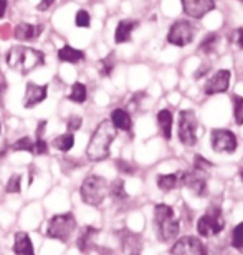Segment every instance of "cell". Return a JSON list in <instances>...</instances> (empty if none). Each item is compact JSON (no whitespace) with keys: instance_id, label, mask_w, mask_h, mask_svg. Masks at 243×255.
I'll use <instances>...</instances> for the list:
<instances>
[{"instance_id":"obj_1","label":"cell","mask_w":243,"mask_h":255,"mask_svg":"<svg viewBox=\"0 0 243 255\" xmlns=\"http://www.w3.org/2000/svg\"><path fill=\"white\" fill-rule=\"evenodd\" d=\"M116 132H118V129L113 126L109 120L101 121L98 128L94 129L93 136H91L88 147H86V156H88L89 161L99 162L109 156L111 144L116 139Z\"/></svg>"},{"instance_id":"obj_2","label":"cell","mask_w":243,"mask_h":255,"mask_svg":"<svg viewBox=\"0 0 243 255\" xmlns=\"http://www.w3.org/2000/svg\"><path fill=\"white\" fill-rule=\"evenodd\" d=\"M7 65L10 68L20 71L22 75H27L28 71L35 70L37 66L45 63V55L40 50L28 47H12L7 52Z\"/></svg>"},{"instance_id":"obj_3","label":"cell","mask_w":243,"mask_h":255,"mask_svg":"<svg viewBox=\"0 0 243 255\" xmlns=\"http://www.w3.org/2000/svg\"><path fill=\"white\" fill-rule=\"evenodd\" d=\"M154 224L158 227L159 239L162 242H169L177 237L180 224L177 221L174 209L167 204H158L154 209Z\"/></svg>"},{"instance_id":"obj_4","label":"cell","mask_w":243,"mask_h":255,"mask_svg":"<svg viewBox=\"0 0 243 255\" xmlns=\"http://www.w3.org/2000/svg\"><path fill=\"white\" fill-rule=\"evenodd\" d=\"M108 192H109L108 181H106L104 177L96 176V174H91L86 177V179L81 182V187H80L81 201L93 207H98L99 204H103L106 196H108Z\"/></svg>"},{"instance_id":"obj_5","label":"cell","mask_w":243,"mask_h":255,"mask_svg":"<svg viewBox=\"0 0 243 255\" xmlns=\"http://www.w3.org/2000/svg\"><path fill=\"white\" fill-rule=\"evenodd\" d=\"M75 229H77V219L72 212L57 214L48 221L47 236L55 241L68 242L75 234Z\"/></svg>"},{"instance_id":"obj_6","label":"cell","mask_w":243,"mask_h":255,"mask_svg":"<svg viewBox=\"0 0 243 255\" xmlns=\"http://www.w3.org/2000/svg\"><path fill=\"white\" fill-rule=\"evenodd\" d=\"M225 229V219L222 214V209L217 206H212L204 216L197 222V232L202 237H214L220 234Z\"/></svg>"},{"instance_id":"obj_7","label":"cell","mask_w":243,"mask_h":255,"mask_svg":"<svg viewBox=\"0 0 243 255\" xmlns=\"http://www.w3.org/2000/svg\"><path fill=\"white\" fill-rule=\"evenodd\" d=\"M179 141L190 147L197 142V116L194 111L184 110L179 115Z\"/></svg>"},{"instance_id":"obj_8","label":"cell","mask_w":243,"mask_h":255,"mask_svg":"<svg viewBox=\"0 0 243 255\" xmlns=\"http://www.w3.org/2000/svg\"><path fill=\"white\" fill-rule=\"evenodd\" d=\"M192 40H194V27H192L190 22H185V20H177L170 27L169 35H167V42L170 45H175V47H185Z\"/></svg>"},{"instance_id":"obj_9","label":"cell","mask_w":243,"mask_h":255,"mask_svg":"<svg viewBox=\"0 0 243 255\" xmlns=\"http://www.w3.org/2000/svg\"><path fill=\"white\" fill-rule=\"evenodd\" d=\"M170 255H207V249L197 237H180L170 249Z\"/></svg>"},{"instance_id":"obj_10","label":"cell","mask_w":243,"mask_h":255,"mask_svg":"<svg viewBox=\"0 0 243 255\" xmlns=\"http://www.w3.org/2000/svg\"><path fill=\"white\" fill-rule=\"evenodd\" d=\"M212 147L217 152H234L239 146L237 136L229 129H214L210 136Z\"/></svg>"},{"instance_id":"obj_11","label":"cell","mask_w":243,"mask_h":255,"mask_svg":"<svg viewBox=\"0 0 243 255\" xmlns=\"http://www.w3.org/2000/svg\"><path fill=\"white\" fill-rule=\"evenodd\" d=\"M230 85V71L229 70H219L207 80L204 86L205 95H217V93H225L229 90Z\"/></svg>"},{"instance_id":"obj_12","label":"cell","mask_w":243,"mask_h":255,"mask_svg":"<svg viewBox=\"0 0 243 255\" xmlns=\"http://www.w3.org/2000/svg\"><path fill=\"white\" fill-rule=\"evenodd\" d=\"M48 95L47 85H35L28 83L25 86V96H23V106L25 108H35L37 105L43 103Z\"/></svg>"},{"instance_id":"obj_13","label":"cell","mask_w":243,"mask_h":255,"mask_svg":"<svg viewBox=\"0 0 243 255\" xmlns=\"http://www.w3.org/2000/svg\"><path fill=\"white\" fill-rule=\"evenodd\" d=\"M184 12L192 18H202L215 8L214 0H182Z\"/></svg>"},{"instance_id":"obj_14","label":"cell","mask_w":243,"mask_h":255,"mask_svg":"<svg viewBox=\"0 0 243 255\" xmlns=\"http://www.w3.org/2000/svg\"><path fill=\"white\" fill-rule=\"evenodd\" d=\"M121 247H123L124 255H141L143 254V237L136 232L124 231L119 236Z\"/></svg>"},{"instance_id":"obj_15","label":"cell","mask_w":243,"mask_h":255,"mask_svg":"<svg viewBox=\"0 0 243 255\" xmlns=\"http://www.w3.org/2000/svg\"><path fill=\"white\" fill-rule=\"evenodd\" d=\"M180 186L190 189L195 196L207 194V181L197 172H180Z\"/></svg>"},{"instance_id":"obj_16","label":"cell","mask_w":243,"mask_h":255,"mask_svg":"<svg viewBox=\"0 0 243 255\" xmlns=\"http://www.w3.org/2000/svg\"><path fill=\"white\" fill-rule=\"evenodd\" d=\"M99 236V231L91 226H86L83 231H81L78 241H77V247L80 252L83 254H89L91 251L98 249V244H96V239Z\"/></svg>"},{"instance_id":"obj_17","label":"cell","mask_w":243,"mask_h":255,"mask_svg":"<svg viewBox=\"0 0 243 255\" xmlns=\"http://www.w3.org/2000/svg\"><path fill=\"white\" fill-rule=\"evenodd\" d=\"M43 27L42 25H32L28 22H20L13 30V37L22 42H33L37 40V37L42 33Z\"/></svg>"},{"instance_id":"obj_18","label":"cell","mask_w":243,"mask_h":255,"mask_svg":"<svg viewBox=\"0 0 243 255\" xmlns=\"http://www.w3.org/2000/svg\"><path fill=\"white\" fill-rule=\"evenodd\" d=\"M12 251L15 255H35L33 242L27 232H17L13 236V247Z\"/></svg>"},{"instance_id":"obj_19","label":"cell","mask_w":243,"mask_h":255,"mask_svg":"<svg viewBox=\"0 0 243 255\" xmlns=\"http://www.w3.org/2000/svg\"><path fill=\"white\" fill-rule=\"evenodd\" d=\"M138 22L136 20H121L116 27V33H114V40L116 43H126L131 40V33L134 32V28H138Z\"/></svg>"},{"instance_id":"obj_20","label":"cell","mask_w":243,"mask_h":255,"mask_svg":"<svg viewBox=\"0 0 243 255\" xmlns=\"http://www.w3.org/2000/svg\"><path fill=\"white\" fill-rule=\"evenodd\" d=\"M109 121L113 123V126L116 128V129H121V131H131V128H133V120H131V115L123 108L113 110Z\"/></svg>"},{"instance_id":"obj_21","label":"cell","mask_w":243,"mask_h":255,"mask_svg":"<svg viewBox=\"0 0 243 255\" xmlns=\"http://www.w3.org/2000/svg\"><path fill=\"white\" fill-rule=\"evenodd\" d=\"M58 58L62 60V62H65V63L77 65V63L81 62V60H84V53L81 52V50H77V48L70 47V45H65L63 48H60Z\"/></svg>"},{"instance_id":"obj_22","label":"cell","mask_w":243,"mask_h":255,"mask_svg":"<svg viewBox=\"0 0 243 255\" xmlns=\"http://www.w3.org/2000/svg\"><path fill=\"white\" fill-rule=\"evenodd\" d=\"M172 121L174 120H172V113L169 110H161L158 113V123L161 128V132L167 141L172 137Z\"/></svg>"},{"instance_id":"obj_23","label":"cell","mask_w":243,"mask_h":255,"mask_svg":"<svg viewBox=\"0 0 243 255\" xmlns=\"http://www.w3.org/2000/svg\"><path fill=\"white\" fill-rule=\"evenodd\" d=\"M158 187L161 191H172L180 187V172L177 174H161L158 176Z\"/></svg>"},{"instance_id":"obj_24","label":"cell","mask_w":243,"mask_h":255,"mask_svg":"<svg viewBox=\"0 0 243 255\" xmlns=\"http://www.w3.org/2000/svg\"><path fill=\"white\" fill-rule=\"evenodd\" d=\"M52 146L55 147V149L62 151V152H68L72 151V147L75 146V136L73 132H63V134L57 136L55 139L52 141Z\"/></svg>"},{"instance_id":"obj_25","label":"cell","mask_w":243,"mask_h":255,"mask_svg":"<svg viewBox=\"0 0 243 255\" xmlns=\"http://www.w3.org/2000/svg\"><path fill=\"white\" fill-rule=\"evenodd\" d=\"M86 98H88V91H86V86L83 83H75L72 86V93L68 95V100L70 101H73V103H77V105H83Z\"/></svg>"},{"instance_id":"obj_26","label":"cell","mask_w":243,"mask_h":255,"mask_svg":"<svg viewBox=\"0 0 243 255\" xmlns=\"http://www.w3.org/2000/svg\"><path fill=\"white\" fill-rule=\"evenodd\" d=\"M114 199L118 201H124L128 199V192H126V187H124V181L123 179H114L113 182L109 184V192Z\"/></svg>"},{"instance_id":"obj_27","label":"cell","mask_w":243,"mask_h":255,"mask_svg":"<svg viewBox=\"0 0 243 255\" xmlns=\"http://www.w3.org/2000/svg\"><path fill=\"white\" fill-rule=\"evenodd\" d=\"M33 146H35V141L32 139L30 136H23L20 137L18 141H15L12 144V149L13 151H25V152H32L33 154Z\"/></svg>"},{"instance_id":"obj_28","label":"cell","mask_w":243,"mask_h":255,"mask_svg":"<svg viewBox=\"0 0 243 255\" xmlns=\"http://www.w3.org/2000/svg\"><path fill=\"white\" fill-rule=\"evenodd\" d=\"M232 247L235 251L243 252V222H240L232 232Z\"/></svg>"},{"instance_id":"obj_29","label":"cell","mask_w":243,"mask_h":255,"mask_svg":"<svg viewBox=\"0 0 243 255\" xmlns=\"http://www.w3.org/2000/svg\"><path fill=\"white\" fill-rule=\"evenodd\" d=\"M5 191L8 194H18L22 191V176L20 174L10 176V179L7 181V186H5Z\"/></svg>"},{"instance_id":"obj_30","label":"cell","mask_w":243,"mask_h":255,"mask_svg":"<svg viewBox=\"0 0 243 255\" xmlns=\"http://www.w3.org/2000/svg\"><path fill=\"white\" fill-rule=\"evenodd\" d=\"M217 43H219V37H217L215 33H210V35H207V38L204 40V42H202L200 48H202V52L210 53V52H214V48L217 47Z\"/></svg>"},{"instance_id":"obj_31","label":"cell","mask_w":243,"mask_h":255,"mask_svg":"<svg viewBox=\"0 0 243 255\" xmlns=\"http://www.w3.org/2000/svg\"><path fill=\"white\" fill-rule=\"evenodd\" d=\"M234 105H235V123L237 125H243V98L242 96H235L234 98Z\"/></svg>"},{"instance_id":"obj_32","label":"cell","mask_w":243,"mask_h":255,"mask_svg":"<svg viewBox=\"0 0 243 255\" xmlns=\"http://www.w3.org/2000/svg\"><path fill=\"white\" fill-rule=\"evenodd\" d=\"M113 68H114V53H109V57H106L103 62H101V75L109 76Z\"/></svg>"},{"instance_id":"obj_33","label":"cell","mask_w":243,"mask_h":255,"mask_svg":"<svg viewBox=\"0 0 243 255\" xmlns=\"http://www.w3.org/2000/svg\"><path fill=\"white\" fill-rule=\"evenodd\" d=\"M33 154L35 156H47L48 154V144L43 137H37V139H35Z\"/></svg>"},{"instance_id":"obj_34","label":"cell","mask_w":243,"mask_h":255,"mask_svg":"<svg viewBox=\"0 0 243 255\" xmlns=\"http://www.w3.org/2000/svg\"><path fill=\"white\" fill-rule=\"evenodd\" d=\"M75 23H77V27H83V28H88L91 25V17L89 13L86 12V10H80L77 13V18H75Z\"/></svg>"},{"instance_id":"obj_35","label":"cell","mask_w":243,"mask_h":255,"mask_svg":"<svg viewBox=\"0 0 243 255\" xmlns=\"http://www.w3.org/2000/svg\"><path fill=\"white\" fill-rule=\"evenodd\" d=\"M212 167V162H209L207 159H204L202 156H197L195 161H194V171L195 172H204V171H209Z\"/></svg>"},{"instance_id":"obj_36","label":"cell","mask_w":243,"mask_h":255,"mask_svg":"<svg viewBox=\"0 0 243 255\" xmlns=\"http://www.w3.org/2000/svg\"><path fill=\"white\" fill-rule=\"evenodd\" d=\"M81 125H83V120H81V116H78V115H72L68 118V121H67V128H68V132H73V131H78L80 128H81Z\"/></svg>"},{"instance_id":"obj_37","label":"cell","mask_w":243,"mask_h":255,"mask_svg":"<svg viewBox=\"0 0 243 255\" xmlns=\"http://www.w3.org/2000/svg\"><path fill=\"white\" fill-rule=\"evenodd\" d=\"M116 166H118V169L121 172H126V174H133L134 172V167L129 164V162H126L124 159H118L116 161Z\"/></svg>"},{"instance_id":"obj_38","label":"cell","mask_w":243,"mask_h":255,"mask_svg":"<svg viewBox=\"0 0 243 255\" xmlns=\"http://www.w3.org/2000/svg\"><path fill=\"white\" fill-rule=\"evenodd\" d=\"M53 3H55V0H40L37 8L40 10V12H45V10H48Z\"/></svg>"},{"instance_id":"obj_39","label":"cell","mask_w":243,"mask_h":255,"mask_svg":"<svg viewBox=\"0 0 243 255\" xmlns=\"http://www.w3.org/2000/svg\"><path fill=\"white\" fill-rule=\"evenodd\" d=\"M235 43L243 50V28H239L235 32Z\"/></svg>"},{"instance_id":"obj_40","label":"cell","mask_w":243,"mask_h":255,"mask_svg":"<svg viewBox=\"0 0 243 255\" xmlns=\"http://www.w3.org/2000/svg\"><path fill=\"white\" fill-rule=\"evenodd\" d=\"M45 128H47V121H40L38 126H37V137H43L45 134Z\"/></svg>"},{"instance_id":"obj_41","label":"cell","mask_w":243,"mask_h":255,"mask_svg":"<svg viewBox=\"0 0 243 255\" xmlns=\"http://www.w3.org/2000/svg\"><path fill=\"white\" fill-rule=\"evenodd\" d=\"M7 12V0H0V18Z\"/></svg>"},{"instance_id":"obj_42","label":"cell","mask_w":243,"mask_h":255,"mask_svg":"<svg viewBox=\"0 0 243 255\" xmlns=\"http://www.w3.org/2000/svg\"><path fill=\"white\" fill-rule=\"evenodd\" d=\"M0 131H2V123H0Z\"/></svg>"},{"instance_id":"obj_43","label":"cell","mask_w":243,"mask_h":255,"mask_svg":"<svg viewBox=\"0 0 243 255\" xmlns=\"http://www.w3.org/2000/svg\"><path fill=\"white\" fill-rule=\"evenodd\" d=\"M242 179H243V171H242Z\"/></svg>"},{"instance_id":"obj_44","label":"cell","mask_w":243,"mask_h":255,"mask_svg":"<svg viewBox=\"0 0 243 255\" xmlns=\"http://www.w3.org/2000/svg\"><path fill=\"white\" fill-rule=\"evenodd\" d=\"M240 2H243V0H240Z\"/></svg>"}]
</instances>
